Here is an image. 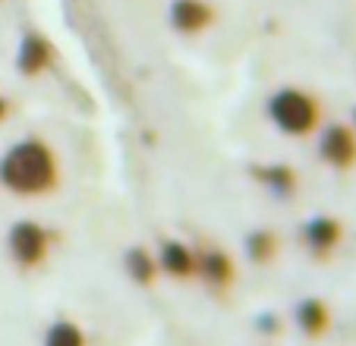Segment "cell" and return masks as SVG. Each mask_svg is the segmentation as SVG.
I'll list each match as a JSON object with an SVG mask.
<instances>
[{
  "label": "cell",
  "instance_id": "6da1fadb",
  "mask_svg": "<svg viewBox=\"0 0 356 346\" xmlns=\"http://www.w3.org/2000/svg\"><path fill=\"white\" fill-rule=\"evenodd\" d=\"M0 186L22 199L51 195L60 186V160L54 148L41 139H22L0 158Z\"/></svg>",
  "mask_w": 356,
  "mask_h": 346
},
{
  "label": "cell",
  "instance_id": "7a4b0ae2",
  "mask_svg": "<svg viewBox=\"0 0 356 346\" xmlns=\"http://www.w3.org/2000/svg\"><path fill=\"white\" fill-rule=\"evenodd\" d=\"M265 117L275 123L277 133L290 135V139H306L322 123V101L302 88L284 85L268 98Z\"/></svg>",
  "mask_w": 356,
  "mask_h": 346
},
{
  "label": "cell",
  "instance_id": "3957f363",
  "mask_svg": "<svg viewBox=\"0 0 356 346\" xmlns=\"http://www.w3.org/2000/svg\"><path fill=\"white\" fill-rule=\"evenodd\" d=\"M7 249L19 267H41L51 252V233L38 220H16L7 233Z\"/></svg>",
  "mask_w": 356,
  "mask_h": 346
},
{
  "label": "cell",
  "instance_id": "277c9868",
  "mask_svg": "<svg viewBox=\"0 0 356 346\" xmlns=\"http://www.w3.org/2000/svg\"><path fill=\"white\" fill-rule=\"evenodd\" d=\"M318 158L331 170H350L356 167V133L343 123H331L318 135Z\"/></svg>",
  "mask_w": 356,
  "mask_h": 346
},
{
  "label": "cell",
  "instance_id": "5b68a950",
  "mask_svg": "<svg viewBox=\"0 0 356 346\" xmlns=\"http://www.w3.org/2000/svg\"><path fill=\"white\" fill-rule=\"evenodd\" d=\"M302 242L316 258H328L343 242V224L331 214H316L302 224Z\"/></svg>",
  "mask_w": 356,
  "mask_h": 346
},
{
  "label": "cell",
  "instance_id": "8992f818",
  "mask_svg": "<svg viewBox=\"0 0 356 346\" xmlns=\"http://www.w3.org/2000/svg\"><path fill=\"white\" fill-rule=\"evenodd\" d=\"M170 26L180 35H199L218 19V10L209 0H174L168 10Z\"/></svg>",
  "mask_w": 356,
  "mask_h": 346
},
{
  "label": "cell",
  "instance_id": "52a82bcc",
  "mask_svg": "<svg viewBox=\"0 0 356 346\" xmlns=\"http://www.w3.org/2000/svg\"><path fill=\"white\" fill-rule=\"evenodd\" d=\"M158 271L174 280H189L199 274V252L180 240H164L158 249Z\"/></svg>",
  "mask_w": 356,
  "mask_h": 346
},
{
  "label": "cell",
  "instance_id": "ba28073f",
  "mask_svg": "<svg viewBox=\"0 0 356 346\" xmlns=\"http://www.w3.org/2000/svg\"><path fill=\"white\" fill-rule=\"evenodd\" d=\"M54 63V47L41 32H26L16 51V69L22 76H41Z\"/></svg>",
  "mask_w": 356,
  "mask_h": 346
},
{
  "label": "cell",
  "instance_id": "9c48e42d",
  "mask_svg": "<svg viewBox=\"0 0 356 346\" xmlns=\"http://www.w3.org/2000/svg\"><path fill=\"white\" fill-rule=\"evenodd\" d=\"M293 321H296V327L302 331V337L322 340L325 333L331 331V308H328V302L318 299V296H306V299L296 302Z\"/></svg>",
  "mask_w": 356,
  "mask_h": 346
},
{
  "label": "cell",
  "instance_id": "30bf717a",
  "mask_svg": "<svg viewBox=\"0 0 356 346\" xmlns=\"http://www.w3.org/2000/svg\"><path fill=\"white\" fill-rule=\"evenodd\" d=\"M249 176H252L262 189L281 195V199H290V195L296 192V186H300L296 170L290 164H281V160H275V164H252L249 167Z\"/></svg>",
  "mask_w": 356,
  "mask_h": 346
},
{
  "label": "cell",
  "instance_id": "8fae6325",
  "mask_svg": "<svg viewBox=\"0 0 356 346\" xmlns=\"http://www.w3.org/2000/svg\"><path fill=\"white\" fill-rule=\"evenodd\" d=\"M211 290H227L230 283L236 280V265L224 249H202L199 252V274Z\"/></svg>",
  "mask_w": 356,
  "mask_h": 346
},
{
  "label": "cell",
  "instance_id": "7c38bea8",
  "mask_svg": "<svg viewBox=\"0 0 356 346\" xmlns=\"http://www.w3.org/2000/svg\"><path fill=\"white\" fill-rule=\"evenodd\" d=\"M123 265H127V274L133 277V283H139V286H152L158 280V258L148 249H142V246H133V249H127V255H123Z\"/></svg>",
  "mask_w": 356,
  "mask_h": 346
},
{
  "label": "cell",
  "instance_id": "4fadbf2b",
  "mask_svg": "<svg viewBox=\"0 0 356 346\" xmlns=\"http://www.w3.org/2000/svg\"><path fill=\"white\" fill-rule=\"evenodd\" d=\"M44 346H88L86 331L70 318H57L44 331Z\"/></svg>",
  "mask_w": 356,
  "mask_h": 346
},
{
  "label": "cell",
  "instance_id": "5bb4252c",
  "mask_svg": "<svg viewBox=\"0 0 356 346\" xmlns=\"http://www.w3.org/2000/svg\"><path fill=\"white\" fill-rule=\"evenodd\" d=\"M243 246H246L249 261H256V265H271L277 255V236L271 233V230H252Z\"/></svg>",
  "mask_w": 356,
  "mask_h": 346
},
{
  "label": "cell",
  "instance_id": "9a60e30c",
  "mask_svg": "<svg viewBox=\"0 0 356 346\" xmlns=\"http://www.w3.org/2000/svg\"><path fill=\"white\" fill-rule=\"evenodd\" d=\"M256 324H259V331H265V333H277V331H281V321H277L275 312H262Z\"/></svg>",
  "mask_w": 356,
  "mask_h": 346
},
{
  "label": "cell",
  "instance_id": "2e32d148",
  "mask_svg": "<svg viewBox=\"0 0 356 346\" xmlns=\"http://www.w3.org/2000/svg\"><path fill=\"white\" fill-rule=\"evenodd\" d=\"M7 113H10V104H7V98H3V94H0V123L7 120Z\"/></svg>",
  "mask_w": 356,
  "mask_h": 346
},
{
  "label": "cell",
  "instance_id": "e0dca14e",
  "mask_svg": "<svg viewBox=\"0 0 356 346\" xmlns=\"http://www.w3.org/2000/svg\"><path fill=\"white\" fill-rule=\"evenodd\" d=\"M353 120H356V113H353Z\"/></svg>",
  "mask_w": 356,
  "mask_h": 346
}]
</instances>
